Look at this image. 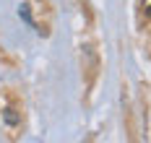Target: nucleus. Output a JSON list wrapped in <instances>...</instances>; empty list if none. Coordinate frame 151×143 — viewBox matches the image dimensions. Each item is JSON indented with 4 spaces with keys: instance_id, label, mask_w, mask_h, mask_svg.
<instances>
[{
    "instance_id": "obj_3",
    "label": "nucleus",
    "mask_w": 151,
    "mask_h": 143,
    "mask_svg": "<svg viewBox=\"0 0 151 143\" xmlns=\"http://www.w3.org/2000/svg\"><path fill=\"white\" fill-rule=\"evenodd\" d=\"M146 13H149V16H151V5H149V8H146Z\"/></svg>"
},
{
    "instance_id": "obj_1",
    "label": "nucleus",
    "mask_w": 151,
    "mask_h": 143,
    "mask_svg": "<svg viewBox=\"0 0 151 143\" xmlns=\"http://www.w3.org/2000/svg\"><path fill=\"white\" fill-rule=\"evenodd\" d=\"M18 13H21V18H24L26 24H31V26H34V18H31V13H29V5H21V11H18Z\"/></svg>"
},
{
    "instance_id": "obj_2",
    "label": "nucleus",
    "mask_w": 151,
    "mask_h": 143,
    "mask_svg": "<svg viewBox=\"0 0 151 143\" xmlns=\"http://www.w3.org/2000/svg\"><path fill=\"white\" fill-rule=\"evenodd\" d=\"M5 120H8L11 125H16V114H13V109H5Z\"/></svg>"
}]
</instances>
